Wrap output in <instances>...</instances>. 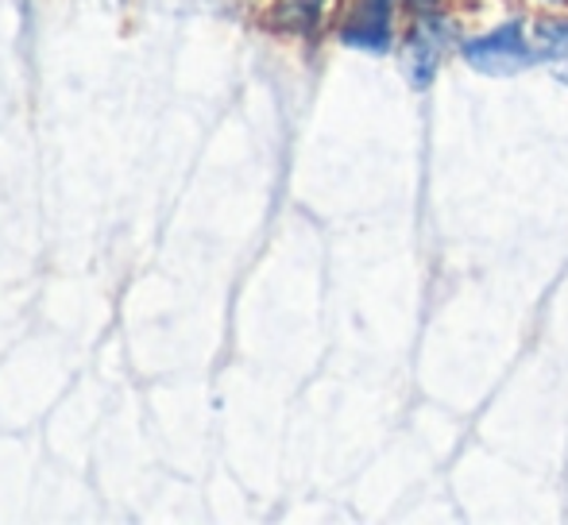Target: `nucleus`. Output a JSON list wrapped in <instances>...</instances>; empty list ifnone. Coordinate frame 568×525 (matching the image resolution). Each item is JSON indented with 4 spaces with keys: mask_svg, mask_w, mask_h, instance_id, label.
I'll use <instances>...</instances> for the list:
<instances>
[{
    "mask_svg": "<svg viewBox=\"0 0 568 525\" xmlns=\"http://www.w3.org/2000/svg\"><path fill=\"white\" fill-rule=\"evenodd\" d=\"M538 59L541 54L526 43L523 23H503V28H495V31H487V35H476V39L464 43V62L487 78L518 74V70L534 66Z\"/></svg>",
    "mask_w": 568,
    "mask_h": 525,
    "instance_id": "1",
    "label": "nucleus"
},
{
    "mask_svg": "<svg viewBox=\"0 0 568 525\" xmlns=\"http://www.w3.org/2000/svg\"><path fill=\"white\" fill-rule=\"evenodd\" d=\"M390 12H395V0H356L341 28V39L356 51L383 54L390 47Z\"/></svg>",
    "mask_w": 568,
    "mask_h": 525,
    "instance_id": "2",
    "label": "nucleus"
},
{
    "mask_svg": "<svg viewBox=\"0 0 568 525\" xmlns=\"http://www.w3.org/2000/svg\"><path fill=\"white\" fill-rule=\"evenodd\" d=\"M445 39L449 28L442 23V16L434 20H418V28L410 31V47H406V70H410L414 85H429L445 59Z\"/></svg>",
    "mask_w": 568,
    "mask_h": 525,
    "instance_id": "3",
    "label": "nucleus"
},
{
    "mask_svg": "<svg viewBox=\"0 0 568 525\" xmlns=\"http://www.w3.org/2000/svg\"><path fill=\"white\" fill-rule=\"evenodd\" d=\"M538 54L554 66L557 82L568 85V20L538 23Z\"/></svg>",
    "mask_w": 568,
    "mask_h": 525,
    "instance_id": "4",
    "label": "nucleus"
},
{
    "mask_svg": "<svg viewBox=\"0 0 568 525\" xmlns=\"http://www.w3.org/2000/svg\"><path fill=\"white\" fill-rule=\"evenodd\" d=\"M325 12V0H286L283 4V23L294 31H314L317 20Z\"/></svg>",
    "mask_w": 568,
    "mask_h": 525,
    "instance_id": "5",
    "label": "nucleus"
},
{
    "mask_svg": "<svg viewBox=\"0 0 568 525\" xmlns=\"http://www.w3.org/2000/svg\"><path fill=\"white\" fill-rule=\"evenodd\" d=\"M406 8H410L418 20H434V16H442V0H406Z\"/></svg>",
    "mask_w": 568,
    "mask_h": 525,
    "instance_id": "6",
    "label": "nucleus"
}]
</instances>
